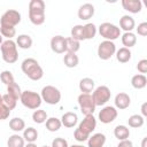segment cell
Returning <instances> with one entry per match:
<instances>
[{
    "label": "cell",
    "mask_w": 147,
    "mask_h": 147,
    "mask_svg": "<svg viewBox=\"0 0 147 147\" xmlns=\"http://www.w3.org/2000/svg\"><path fill=\"white\" fill-rule=\"evenodd\" d=\"M94 87H95V83L90 77H85V78H82L79 80V90L82 93L91 94L94 91Z\"/></svg>",
    "instance_id": "20"
},
{
    "label": "cell",
    "mask_w": 147,
    "mask_h": 147,
    "mask_svg": "<svg viewBox=\"0 0 147 147\" xmlns=\"http://www.w3.org/2000/svg\"><path fill=\"white\" fill-rule=\"evenodd\" d=\"M51 147H69V145H68V141L64 138L57 137V138L53 139Z\"/></svg>",
    "instance_id": "40"
},
{
    "label": "cell",
    "mask_w": 147,
    "mask_h": 147,
    "mask_svg": "<svg viewBox=\"0 0 147 147\" xmlns=\"http://www.w3.org/2000/svg\"><path fill=\"white\" fill-rule=\"evenodd\" d=\"M0 82L3 83L5 85H9V84L14 83L15 79H14V76H13L11 71H9V70H3V71L0 74Z\"/></svg>",
    "instance_id": "39"
},
{
    "label": "cell",
    "mask_w": 147,
    "mask_h": 147,
    "mask_svg": "<svg viewBox=\"0 0 147 147\" xmlns=\"http://www.w3.org/2000/svg\"><path fill=\"white\" fill-rule=\"evenodd\" d=\"M114 102H115V108L116 109L124 110V109H126V108L130 107V105H131V98H130V95L127 93L119 92V93L116 94Z\"/></svg>",
    "instance_id": "14"
},
{
    "label": "cell",
    "mask_w": 147,
    "mask_h": 147,
    "mask_svg": "<svg viewBox=\"0 0 147 147\" xmlns=\"http://www.w3.org/2000/svg\"><path fill=\"white\" fill-rule=\"evenodd\" d=\"M61 123L64 127H68V129H71V127H75L78 123V116L76 113L74 111H67L62 115L61 117Z\"/></svg>",
    "instance_id": "17"
},
{
    "label": "cell",
    "mask_w": 147,
    "mask_h": 147,
    "mask_svg": "<svg viewBox=\"0 0 147 147\" xmlns=\"http://www.w3.org/2000/svg\"><path fill=\"white\" fill-rule=\"evenodd\" d=\"M94 11H95L94 6L90 2H86V3H83L79 7V9L77 11V15H78V18H80L82 21H87V20L93 17Z\"/></svg>",
    "instance_id": "15"
},
{
    "label": "cell",
    "mask_w": 147,
    "mask_h": 147,
    "mask_svg": "<svg viewBox=\"0 0 147 147\" xmlns=\"http://www.w3.org/2000/svg\"><path fill=\"white\" fill-rule=\"evenodd\" d=\"M115 53H116V45L114 44V41L103 40L98 46V56L103 61L109 60L111 56L115 55Z\"/></svg>",
    "instance_id": "9"
},
{
    "label": "cell",
    "mask_w": 147,
    "mask_h": 147,
    "mask_svg": "<svg viewBox=\"0 0 147 147\" xmlns=\"http://www.w3.org/2000/svg\"><path fill=\"white\" fill-rule=\"evenodd\" d=\"M122 7L132 14H138L142 9V2L140 0H122Z\"/></svg>",
    "instance_id": "16"
},
{
    "label": "cell",
    "mask_w": 147,
    "mask_h": 147,
    "mask_svg": "<svg viewBox=\"0 0 147 147\" xmlns=\"http://www.w3.org/2000/svg\"><path fill=\"white\" fill-rule=\"evenodd\" d=\"M0 34L7 39H11L16 34V29L14 26H6V25H0Z\"/></svg>",
    "instance_id": "37"
},
{
    "label": "cell",
    "mask_w": 147,
    "mask_h": 147,
    "mask_svg": "<svg viewBox=\"0 0 147 147\" xmlns=\"http://www.w3.org/2000/svg\"><path fill=\"white\" fill-rule=\"evenodd\" d=\"M29 20L34 25L45 22V2L42 0H31L29 2Z\"/></svg>",
    "instance_id": "2"
},
{
    "label": "cell",
    "mask_w": 147,
    "mask_h": 147,
    "mask_svg": "<svg viewBox=\"0 0 147 147\" xmlns=\"http://www.w3.org/2000/svg\"><path fill=\"white\" fill-rule=\"evenodd\" d=\"M131 85L136 90H141L147 85V77L141 74H137L131 78Z\"/></svg>",
    "instance_id": "22"
},
{
    "label": "cell",
    "mask_w": 147,
    "mask_h": 147,
    "mask_svg": "<svg viewBox=\"0 0 147 147\" xmlns=\"http://www.w3.org/2000/svg\"><path fill=\"white\" fill-rule=\"evenodd\" d=\"M115 56H116V60H117L119 63H127V62L131 60L132 53H131V51H130L129 48H126V47H121L119 49H116Z\"/></svg>",
    "instance_id": "21"
},
{
    "label": "cell",
    "mask_w": 147,
    "mask_h": 147,
    "mask_svg": "<svg viewBox=\"0 0 147 147\" xmlns=\"http://www.w3.org/2000/svg\"><path fill=\"white\" fill-rule=\"evenodd\" d=\"M146 142H147V137H145L141 141V147H146Z\"/></svg>",
    "instance_id": "48"
},
{
    "label": "cell",
    "mask_w": 147,
    "mask_h": 147,
    "mask_svg": "<svg viewBox=\"0 0 147 147\" xmlns=\"http://www.w3.org/2000/svg\"><path fill=\"white\" fill-rule=\"evenodd\" d=\"M137 29V33L141 37H146L147 36V22H141L140 24H138Z\"/></svg>",
    "instance_id": "42"
},
{
    "label": "cell",
    "mask_w": 147,
    "mask_h": 147,
    "mask_svg": "<svg viewBox=\"0 0 147 147\" xmlns=\"http://www.w3.org/2000/svg\"><path fill=\"white\" fill-rule=\"evenodd\" d=\"M98 32L100 33V36L102 38H105V40L114 41L121 37V29L110 22L101 23L98 28Z\"/></svg>",
    "instance_id": "5"
},
{
    "label": "cell",
    "mask_w": 147,
    "mask_h": 147,
    "mask_svg": "<svg viewBox=\"0 0 147 147\" xmlns=\"http://www.w3.org/2000/svg\"><path fill=\"white\" fill-rule=\"evenodd\" d=\"M78 101V106L80 108L82 114L86 115H93L94 110H95V103L94 100L92 98V94H87V93H80L77 98Z\"/></svg>",
    "instance_id": "7"
},
{
    "label": "cell",
    "mask_w": 147,
    "mask_h": 147,
    "mask_svg": "<svg viewBox=\"0 0 147 147\" xmlns=\"http://www.w3.org/2000/svg\"><path fill=\"white\" fill-rule=\"evenodd\" d=\"M25 146V140L23 139L22 136L18 133H14L9 136L7 140V147H24Z\"/></svg>",
    "instance_id": "27"
},
{
    "label": "cell",
    "mask_w": 147,
    "mask_h": 147,
    "mask_svg": "<svg viewBox=\"0 0 147 147\" xmlns=\"http://www.w3.org/2000/svg\"><path fill=\"white\" fill-rule=\"evenodd\" d=\"M48 116H47V113L44 110V109H36L33 113H32V121L37 124H42L47 121Z\"/></svg>",
    "instance_id": "33"
},
{
    "label": "cell",
    "mask_w": 147,
    "mask_h": 147,
    "mask_svg": "<svg viewBox=\"0 0 147 147\" xmlns=\"http://www.w3.org/2000/svg\"><path fill=\"white\" fill-rule=\"evenodd\" d=\"M106 144V136L101 132L94 133L87 139V147H103Z\"/></svg>",
    "instance_id": "18"
},
{
    "label": "cell",
    "mask_w": 147,
    "mask_h": 147,
    "mask_svg": "<svg viewBox=\"0 0 147 147\" xmlns=\"http://www.w3.org/2000/svg\"><path fill=\"white\" fill-rule=\"evenodd\" d=\"M45 123H46V129H47L49 132H56V131H59V130L61 129V126H62L61 119H59V118H56V117H48Z\"/></svg>",
    "instance_id": "31"
},
{
    "label": "cell",
    "mask_w": 147,
    "mask_h": 147,
    "mask_svg": "<svg viewBox=\"0 0 147 147\" xmlns=\"http://www.w3.org/2000/svg\"><path fill=\"white\" fill-rule=\"evenodd\" d=\"M70 33H71V38L75 39V40H78V41L85 40V37H84V28H83V25H80V24L75 25V26L71 29Z\"/></svg>",
    "instance_id": "34"
},
{
    "label": "cell",
    "mask_w": 147,
    "mask_h": 147,
    "mask_svg": "<svg viewBox=\"0 0 147 147\" xmlns=\"http://www.w3.org/2000/svg\"><path fill=\"white\" fill-rule=\"evenodd\" d=\"M41 147H49V146H41Z\"/></svg>",
    "instance_id": "52"
},
{
    "label": "cell",
    "mask_w": 147,
    "mask_h": 147,
    "mask_svg": "<svg viewBox=\"0 0 147 147\" xmlns=\"http://www.w3.org/2000/svg\"><path fill=\"white\" fill-rule=\"evenodd\" d=\"M20 101L22 102V105L25 108L32 109V110L39 109V107L42 102L40 94H38L37 92H33V91H23L21 94Z\"/></svg>",
    "instance_id": "4"
},
{
    "label": "cell",
    "mask_w": 147,
    "mask_h": 147,
    "mask_svg": "<svg viewBox=\"0 0 147 147\" xmlns=\"http://www.w3.org/2000/svg\"><path fill=\"white\" fill-rule=\"evenodd\" d=\"M141 116L142 117H146L147 116V102H144L142 105H141Z\"/></svg>",
    "instance_id": "46"
},
{
    "label": "cell",
    "mask_w": 147,
    "mask_h": 147,
    "mask_svg": "<svg viewBox=\"0 0 147 147\" xmlns=\"http://www.w3.org/2000/svg\"><path fill=\"white\" fill-rule=\"evenodd\" d=\"M16 46L22 48V49H29L31 48L32 46V38L29 36V34H20L17 38H16Z\"/></svg>",
    "instance_id": "23"
},
{
    "label": "cell",
    "mask_w": 147,
    "mask_h": 147,
    "mask_svg": "<svg viewBox=\"0 0 147 147\" xmlns=\"http://www.w3.org/2000/svg\"><path fill=\"white\" fill-rule=\"evenodd\" d=\"M111 96V92L110 88L106 85H100L96 88H94V91L92 92V98L94 100L95 106H103L106 105Z\"/></svg>",
    "instance_id": "8"
},
{
    "label": "cell",
    "mask_w": 147,
    "mask_h": 147,
    "mask_svg": "<svg viewBox=\"0 0 147 147\" xmlns=\"http://www.w3.org/2000/svg\"><path fill=\"white\" fill-rule=\"evenodd\" d=\"M145 123V117H142L141 115L139 114H134V115H131L127 119V124L130 127H133V129H138V127H141Z\"/></svg>",
    "instance_id": "30"
},
{
    "label": "cell",
    "mask_w": 147,
    "mask_h": 147,
    "mask_svg": "<svg viewBox=\"0 0 147 147\" xmlns=\"http://www.w3.org/2000/svg\"><path fill=\"white\" fill-rule=\"evenodd\" d=\"M137 70L141 74V75H145L147 72V60L146 59H142L138 62L137 64Z\"/></svg>",
    "instance_id": "43"
},
{
    "label": "cell",
    "mask_w": 147,
    "mask_h": 147,
    "mask_svg": "<svg viewBox=\"0 0 147 147\" xmlns=\"http://www.w3.org/2000/svg\"><path fill=\"white\" fill-rule=\"evenodd\" d=\"M41 100L48 105H57L61 101V92L53 85H46L42 87L40 93Z\"/></svg>",
    "instance_id": "6"
},
{
    "label": "cell",
    "mask_w": 147,
    "mask_h": 147,
    "mask_svg": "<svg viewBox=\"0 0 147 147\" xmlns=\"http://www.w3.org/2000/svg\"><path fill=\"white\" fill-rule=\"evenodd\" d=\"M63 63L67 68H76L79 63V59H78L77 54L65 52V54L63 56Z\"/></svg>",
    "instance_id": "24"
},
{
    "label": "cell",
    "mask_w": 147,
    "mask_h": 147,
    "mask_svg": "<svg viewBox=\"0 0 147 147\" xmlns=\"http://www.w3.org/2000/svg\"><path fill=\"white\" fill-rule=\"evenodd\" d=\"M84 28V37H85V40H90V39H93L98 32V28L95 26L94 23H86L85 25H83Z\"/></svg>",
    "instance_id": "32"
},
{
    "label": "cell",
    "mask_w": 147,
    "mask_h": 147,
    "mask_svg": "<svg viewBox=\"0 0 147 147\" xmlns=\"http://www.w3.org/2000/svg\"><path fill=\"white\" fill-rule=\"evenodd\" d=\"M95 127H96V119H95V117L93 115H86L84 117V119L79 123L77 129L82 133H84L87 137H90V134L95 130Z\"/></svg>",
    "instance_id": "12"
},
{
    "label": "cell",
    "mask_w": 147,
    "mask_h": 147,
    "mask_svg": "<svg viewBox=\"0 0 147 147\" xmlns=\"http://www.w3.org/2000/svg\"><path fill=\"white\" fill-rule=\"evenodd\" d=\"M22 137L26 142H34L38 139V131L32 126L25 127L24 131H23V136Z\"/></svg>",
    "instance_id": "29"
},
{
    "label": "cell",
    "mask_w": 147,
    "mask_h": 147,
    "mask_svg": "<svg viewBox=\"0 0 147 147\" xmlns=\"http://www.w3.org/2000/svg\"><path fill=\"white\" fill-rule=\"evenodd\" d=\"M114 136L119 141L121 140L129 139V137H130V130H129V127L126 125H117L114 129Z\"/></svg>",
    "instance_id": "26"
},
{
    "label": "cell",
    "mask_w": 147,
    "mask_h": 147,
    "mask_svg": "<svg viewBox=\"0 0 147 147\" xmlns=\"http://www.w3.org/2000/svg\"><path fill=\"white\" fill-rule=\"evenodd\" d=\"M136 28L134 18L130 15H123L119 18V29L124 30L125 32H132V30Z\"/></svg>",
    "instance_id": "19"
},
{
    "label": "cell",
    "mask_w": 147,
    "mask_h": 147,
    "mask_svg": "<svg viewBox=\"0 0 147 147\" xmlns=\"http://www.w3.org/2000/svg\"><path fill=\"white\" fill-rule=\"evenodd\" d=\"M2 101H3L5 106H6L9 110H13V109L16 107V105H17V99H15L14 96L9 95L8 93H6V94L2 95Z\"/></svg>",
    "instance_id": "38"
},
{
    "label": "cell",
    "mask_w": 147,
    "mask_h": 147,
    "mask_svg": "<svg viewBox=\"0 0 147 147\" xmlns=\"http://www.w3.org/2000/svg\"><path fill=\"white\" fill-rule=\"evenodd\" d=\"M10 115V110L5 106V103H0V121L7 119Z\"/></svg>",
    "instance_id": "41"
},
{
    "label": "cell",
    "mask_w": 147,
    "mask_h": 147,
    "mask_svg": "<svg viewBox=\"0 0 147 147\" xmlns=\"http://www.w3.org/2000/svg\"><path fill=\"white\" fill-rule=\"evenodd\" d=\"M65 40H67V52H70V53H75L76 54L80 49V41L72 39L71 37L65 38Z\"/></svg>",
    "instance_id": "36"
},
{
    "label": "cell",
    "mask_w": 147,
    "mask_h": 147,
    "mask_svg": "<svg viewBox=\"0 0 147 147\" xmlns=\"http://www.w3.org/2000/svg\"><path fill=\"white\" fill-rule=\"evenodd\" d=\"M24 147H37V145H36L34 142H28Z\"/></svg>",
    "instance_id": "47"
},
{
    "label": "cell",
    "mask_w": 147,
    "mask_h": 147,
    "mask_svg": "<svg viewBox=\"0 0 147 147\" xmlns=\"http://www.w3.org/2000/svg\"><path fill=\"white\" fill-rule=\"evenodd\" d=\"M22 90H21V87H20V85L17 84V83H11V84H9V85H7V93L9 94V95H11V96H14L15 99H20L21 98V94H22Z\"/></svg>",
    "instance_id": "35"
},
{
    "label": "cell",
    "mask_w": 147,
    "mask_h": 147,
    "mask_svg": "<svg viewBox=\"0 0 147 147\" xmlns=\"http://www.w3.org/2000/svg\"><path fill=\"white\" fill-rule=\"evenodd\" d=\"M69 147H85V146H83V145H71Z\"/></svg>",
    "instance_id": "49"
},
{
    "label": "cell",
    "mask_w": 147,
    "mask_h": 147,
    "mask_svg": "<svg viewBox=\"0 0 147 147\" xmlns=\"http://www.w3.org/2000/svg\"><path fill=\"white\" fill-rule=\"evenodd\" d=\"M21 22V14L16 9H8L6 10L0 17V25L6 26H16Z\"/></svg>",
    "instance_id": "10"
},
{
    "label": "cell",
    "mask_w": 147,
    "mask_h": 147,
    "mask_svg": "<svg viewBox=\"0 0 147 147\" xmlns=\"http://www.w3.org/2000/svg\"><path fill=\"white\" fill-rule=\"evenodd\" d=\"M2 42H3V41H2V36L0 34V46H1V44H2Z\"/></svg>",
    "instance_id": "50"
},
{
    "label": "cell",
    "mask_w": 147,
    "mask_h": 147,
    "mask_svg": "<svg viewBox=\"0 0 147 147\" xmlns=\"http://www.w3.org/2000/svg\"><path fill=\"white\" fill-rule=\"evenodd\" d=\"M9 127L14 132L18 133L21 131H24V129H25V122L21 117H14V118H11L9 121Z\"/></svg>",
    "instance_id": "28"
},
{
    "label": "cell",
    "mask_w": 147,
    "mask_h": 147,
    "mask_svg": "<svg viewBox=\"0 0 147 147\" xmlns=\"http://www.w3.org/2000/svg\"><path fill=\"white\" fill-rule=\"evenodd\" d=\"M51 49L56 54H63L67 52V40L63 36L57 34L51 39Z\"/></svg>",
    "instance_id": "13"
},
{
    "label": "cell",
    "mask_w": 147,
    "mask_h": 147,
    "mask_svg": "<svg viewBox=\"0 0 147 147\" xmlns=\"http://www.w3.org/2000/svg\"><path fill=\"white\" fill-rule=\"evenodd\" d=\"M21 69H22L23 74L31 80H39L44 77V70L36 59L28 57V59L23 60V62L21 64Z\"/></svg>",
    "instance_id": "1"
},
{
    "label": "cell",
    "mask_w": 147,
    "mask_h": 147,
    "mask_svg": "<svg viewBox=\"0 0 147 147\" xmlns=\"http://www.w3.org/2000/svg\"><path fill=\"white\" fill-rule=\"evenodd\" d=\"M121 39H122L123 46L126 47V48H129V49L137 44V37H136V34L133 32H124L122 34Z\"/></svg>",
    "instance_id": "25"
},
{
    "label": "cell",
    "mask_w": 147,
    "mask_h": 147,
    "mask_svg": "<svg viewBox=\"0 0 147 147\" xmlns=\"http://www.w3.org/2000/svg\"><path fill=\"white\" fill-rule=\"evenodd\" d=\"M1 54H2V60L8 63V64H13L18 60V52H17V46L16 42L11 39H7L5 40L1 46Z\"/></svg>",
    "instance_id": "3"
},
{
    "label": "cell",
    "mask_w": 147,
    "mask_h": 147,
    "mask_svg": "<svg viewBox=\"0 0 147 147\" xmlns=\"http://www.w3.org/2000/svg\"><path fill=\"white\" fill-rule=\"evenodd\" d=\"M117 147H133V142L130 139H125V140H121L117 145Z\"/></svg>",
    "instance_id": "45"
},
{
    "label": "cell",
    "mask_w": 147,
    "mask_h": 147,
    "mask_svg": "<svg viewBox=\"0 0 147 147\" xmlns=\"http://www.w3.org/2000/svg\"><path fill=\"white\" fill-rule=\"evenodd\" d=\"M74 138H75L77 141H79V142L87 141V139H88V137H87L86 134L82 133V132H80L78 129H76V130H75V132H74Z\"/></svg>",
    "instance_id": "44"
},
{
    "label": "cell",
    "mask_w": 147,
    "mask_h": 147,
    "mask_svg": "<svg viewBox=\"0 0 147 147\" xmlns=\"http://www.w3.org/2000/svg\"><path fill=\"white\" fill-rule=\"evenodd\" d=\"M118 115V111L115 107L113 106H105L100 111H99V121L103 124H109L113 123Z\"/></svg>",
    "instance_id": "11"
},
{
    "label": "cell",
    "mask_w": 147,
    "mask_h": 147,
    "mask_svg": "<svg viewBox=\"0 0 147 147\" xmlns=\"http://www.w3.org/2000/svg\"><path fill=\"white\" fill-rule=\"evenodd\" d=\"M2 102H3V101H2V95L0 94V103H2Z\"/></svg>",
    "instance_id": "51"
}]
</instances>
